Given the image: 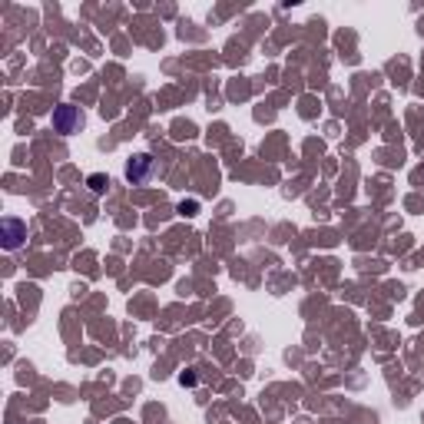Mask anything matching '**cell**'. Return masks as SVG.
I'll use <instances>...</instances> for the list:
<instances>
[{
    "mask_svg": "<svg viewBox=\"0 0 424 424\" xmlns=\"http://www.w3.org/2000/svg\"><path fill=\"white\" fill-rule=\"evenodd\" d=\"M152 169H156V166H152V156L143 152V156H136V159H129V166H126V179H129V182H146V179L152 176Z\"/></svg>",
    "mask_w": 424,
    "mask_h": 424,
    "instance_id": "7a4b0ae2",
    "label": "cell"
},
{
    "mask_svg": "<svg viewBox=\"0 0 424 424\" xmlns=\"http://www.w3.org/2000/svg\"><path fill=\"white\" fill-rule=\"evenodd\" d=\"M27 239V222L20 219H3V246L7 249H17L20 242Z\"/></svg>",
    "mask_w": 424,
    "mask_h": 424,
    "instance_id": "3957f363",
    "label": "cell"
},
{
    "mask_svg": "<svg viewBox=\"0 0 424 424\" xmlns=\"http://www.w3.org/2000/svg\"><path fill=\"white\" fill-rule=\"evenodd\" d=\"M80 126H83V116L77 107H56V113H54L56 133H73V129H80Z\"/></svg>",
    "mask_w": 424,
    "mask_h": 424,
    "instance_id": "6da1fadb",
    "label": "cell"
},
{
    "mask_svg": "<svg viewBox=\"0 0 424 424\" xmlns=\"http://www.w3.org/2000/svg\"><path fill=\"white\" fill-rule=\"evenodd\" d=\"M90 189L103 192V189H107V179H103V176H90Z\"/></svg>",
    "mask_w": 424,
    "mask_h": 424,
    "instance_id": "277c9868",
    "label": "cell"
}]
</instances>
